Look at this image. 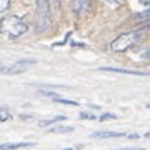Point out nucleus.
<instances>
[{
	"label": "nucleus",
	"instance_id": "nucleus-12",
	"mask_svg": "<svg viewBox=\"0 0 150 150\" xmlns=\"http://www.w3.org/2000/svg\"><path fill=\"white\" fill-rule=\"evenodd\" d=\"M60 120H65L64 115H57L54 118H47V120H40L38 122V127H48V125H52L54 122H60Z\"/></svg>",
	"mask_w": 150,
	"mask_h": 150
},
{
	"label": "nucleus",
	"instance_id": "nucleus-8",
	"mask_svg": "<svg viewBox=\"0 0 150 150\" xmlns=\"http://www.w3.org/2000/svg\"><path fill=\"white\" fill-rule=\"evenodd\" d=\"M100 70L103 72H115V74H127V75H150V74H145V72H135V70H125V69H115V67H102Z\"/></svg>",
	"mask_w": 150,
	"mask_h": 150
},
{
	"label": "nucleus",
	"instance_id": "nucleus-16",
	"mask_svg": "<svg viewBox=\"0 0 150 150\" xmlns=\"http://www.w3.org/2000/svg\"><path fill=\"white\" fill-rule=\"evenodd\" d=\"M10 4H12V0H0V13L5 12L7 8L10 7Z\"/></svg>",
	"mask_w": 150,
	"mask_h": 150
},
{
	"label": "nucleus",
	"instance_id": "nucleus-3",
	"mask_svg": "<svg viewBox=\"0 0 150 150\" xmlns=\"http://www.w3.org/2000/svg\"><path fill=\"white\" fill-rule=\"evenodd\" d=\"M52 27V10L48 0H35V32L43 33Z\"/></svg>",
	"mask_w": 150,
	"mask_h": 150
},
{
	"label": "nucleus",
	"instance_id": "nucleus-1",
	"mask_svg": "<svg viewBox=\"0 0 150 150\" xmlns=\"http://www.w3.org/2000/svg\"><path fill=\"white\" fill-rule=\"evenodd\" d=\"M147 30H150V27H144V28H139V30L120 33L115 40H112L110 50H112V52H127L129 48L135 47V45L144 38V35H145Z\"/></svg>",
	"mask_w": 150,
	"mask_h": 150
},
{
	"label": "nucleus",
	"instance_id": "nucleus-11",
	"mask_svg": "<svg viewBox=\"0 0 150 150\" xmlns=\"http://www.w3.org/2000/svg\"><path fill=\"white\" fill-rule=\"evenodd\" d=\"M50 134H67V132H74V127H67V125H57V127H52L48 129Z\"/></svg>",
	"mask_w": 150,
	"mask_h": 150
},
{
	"label": "nucleus",
	"instance_id": "nucleus-5",
	"mask_svg": "<svg viewBox=\"0 0 150 150\" xmlns=\"http://www.w3.org/2000/svg\"><path fill=\"white\" fill-rule=\"evenodd\" d=\"M92 8V0H72V10L79 17L88 13Z\"/></svg>",
	"mask_w": 150,
	"mask_h": 150
},
{
	"label": "nucleus",
	"instance_id": "nucleus-15",
	"mask_svg": "<svg viewBox=\"0 0 150 150\" xmlns=\"http://www.w3.org/2000/svg\"><path fill=\"white\" fill-rule=\"evenodd\" d=\"M79 118H82V120H95L97 115L92 112H80L79 113Z\"/></svg>",
	"mask_w": 150,
	"mask_h": 150
},
{
	"label": "nucleus",
	"instance_id": "nucleus-10",
	"mask_svg": "<svg viewBox=\"0 0 150 150\" xmlns=\"http://www.w3.org/2000/svg\"><path fill=\"white\" fill-rule=\"evenodd\" d=\"M134 20L142 22V23H150V7L145 8V10H142V12H139V13H135Z\"/></svg>",
	"mask_w": 150,
	"mask_h": 150
},
{
	"label": "nucleus",
	"instance_id": "nucleus-2",
	"mask_svg": "<svg viewBox=\"0 0 150 150\" xmlns=\"http://www.w3.org/2000/svg\"><path fill=\"white\" fill-rule=\"evenodd\" d=\"M28 23L20 17H5L0 20V33L8 38H18L23 33H27Z\"/></svg>",
	"mask_w": 150,
	"mask_h": 150
},
{
	"label": "nucleus",
	"instance_id": "nucleus-23",
	"mask_svg": "<svg viewBox=\"0 0 150 150\" xmlns=\"http://www.w3.org/2000/svg\"><path fill=\"white\" fill-rule=\"evenodd\" d=\"M147 108H150V102H149V103H147Z\"/></svg>",
	"mask_w": 150,
	"mask_h": 150
},
{
	"label": "nucleus",
	"instance_id": "nucleus-21",
	"mask_svg": "<svg viewBox=\"0 0 150 150\" xmlns=\"http://www.w3.org/2000/svg\"><path fill=\"white\" fill-rule=\"evenodd\" d=\"M140 4H144V5H150V0H139Z\"/></svg>",
	"mask_w": 150,
	"mask_h": 150
},
{
	"label": "nucleus",
	"instance_id": "nucleus-22",
	"mask_svg": "<svg viewBox=\"0 0 150 150\" xmlns=\"http://www.w3.org/2000/svg\"><path fill=\"white\" fill-rule=\"evenodd\" d=\"M145 139H149V140H150V132H147V134H145Z\"/></svg>",
	"mask_w": 150,
	"mask_h": 150
},
{
	"label": "nucleus",
	"instance_id": "nucleus-24",
	"mask_svg": "<svg viewBox=\"0 0 150 150\" xmlns=\"http://www.w3.org/2000/svg\"><path fill=\"white\" fill-rule=\"evenodd\" d=\"M64 150H74V149H64Z\"/></svg>",
	"mask_w": 150,
	"mask_h": 150
},
{
	"label": "nucleus",
	"instance_id": "nucleus-7",
	"mask_svg": "<svg viewBox=\"0 0 150 150\" xmlns=\"http://www.w3.org/2000/svg\"><path fill=\"white\" fill-rule=\"evenodd\" d=\"M33 142H18V144H2L0 150H18V149H27V147H33Z\"/></svg>",
	"mask_w": 150,
	"mask_h": 150
},
{
	"label": "nucleus",
	"instance_id": "nucleus-20",
	"mask_svg": "<svg viewBox=\"0 0 150 150\" xmlns=\"http://www.w3.org/2000/svg\"><path fill=\"white\" fill-rule=\"evenodd\" d=\"M129 139H132V140L139 139V134H130V135H129Z\"/></svg>",
	"mask_w": 150,
	"mask_h": 150
},
{
	"label": "nucleus",
	"instance_id": "nucleus-19",
	"mask_svg": "<svg viewBox=\"0 0 150 150\" xmlns=\"http://www.w3.org/2000/svg\"><path fill=\"white\" fill-rule=\"evenodd\" d=\"M107 4H110V5H117L118 4V0H105Z\"/></svg>",
	"mask_w": 150,
	"mask_h": 150
},
{
	"label": "nucleus",
	"instance_id": "nucleus-6",
	"mask_svg": "<svg viewBox=\"0 0 150 150\" xmlns=\"http://www.w3.org/2000/svg\"><path fill=\"white\" fill-rule=\"evenodd\" d=\"M125 132H95L92 134L93 139H120V137H125Z\"/></svg>",
	"mask_w": 150,
	"mask_h": 150
},
{
	"label": "nucleus",
	"instance_id": "nucleus-9",
	"mask_svg": "<svg viewBox=\"0 0 150 150\" xmlns=\"http://www.w3.org/2000/svg\"><path fill=\"white\" fill-rule=\"evenodd\" d=\"M134 57L137 60H150V45H147V47H142L139 48V50H135L134 52Z\"/></svg>",
	"mask_w": 150,
	"mask_h": 150
},
{
	"label": "nucleus",
	"instance_id": "nucleus-17",
	"mask_svg": "<svg viewBox=\"0 0 150 150\" xmlns=\"http://www.w3.org/2000/svg\"><path fill=\"white\" fill-rule=\"evenodd\" d=\"M117 118V115L115 113H103V115H100V120L102 122H107V120H115Z\"/></svg>",
	"mask_w": 150,
	"mask_h": 150
},
{
	"label": "nucleus",
	"instance_id": "nucleus-13",
	"mask_svg": "<svg viewBox=\"0 0 150 150\" xmlns=\"http://www.w3.org/2000/svg\"><path fill=\"white\" fill-rule=\"evenodd\" d=\"M12 118V112L8 110V107H0V122H7Z\"/></svg>",
	"mask_w": 150,
	"mask_h": 150
},
{
	"label": "nucleus",
	"instance_id": "nucleus-18",
	"mask_svg": "<svg viewBox=\"0 0 150 150\" xmlns=\"http://www.w3.org/2000/svg\"><path fill=\"white\" fill-rule=\"evenodd\" d=\"M118 150H145L142 147H123V149H118Z\"/></svg>",
	"mask_w": 150,
	"mask_h": 150
},
{
	"label": "nucleus",
	"instance_id": "nucleus-4",
	"mask_svg": "<svg viewBox=\"0 0 150 150\" xmlns=\"http://www.w3.org/2000/svg\"><path fill=\"white\" fill-rule=\"evenodd\" d=\"M37 64V60H17L15 64H10V65H4L0 64V74H5V75H18L22 72H25L28 67Z\"/></svg>",
	"mask_w": 150,
	"mask_h": 150
},
{
	"label": "nucleus",
	"instance_id": "nucleus-14",
	"mask_svg": "<svg viewBox=\"0 0 150 150\" xmlns=\"http://www.w3.org/2000/svg\"><path fill=\"white\" fill-rule=\"evenodd\" d=\"M52 98H54V102L64 103V105H72V107H77V105H79V102H75V100H67V98H62V97H59V95L52 97Z\"/></svg>",
	"mask_w": 150,
	"mask_h": 150
}]
</instances>
